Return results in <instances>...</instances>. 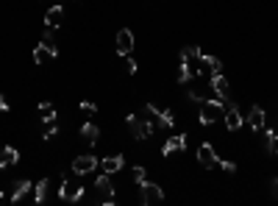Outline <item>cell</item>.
Listing matches in <instances>:
<instances>
[{
    "label": "cell",
    "instance_id": "cell-17",
    "mask_svg": "<svg viewBox=\"0 0 278 206\" xmlns=\"http://www.w3.org/2000/svg\"><path fill=\"white\" fill-rule=\"evenodd\" d=\"M28 192H31V181H14V190H11V195H9L11 203H20Z\"/></svg>",
    "mask_w": 278,
    "mask_h": 206
},
{
    "label": "cell",
    "instance_id": "cell-33",
    "mask_svg": "<svg viewBox=\"0 0 278 206\" xmlns=\"http://www.w3.org/2000/svg\"><path fill=\"white\" fill-rule=\"evenodd\" d=\"M0 201H3V187H0Z\"/></svg>",
    "mask_w": 278,
    "mask_h": 206
},
{
    "label": "cell",
    "instance_id": "cell-21",
    "mask_svg": "<svg viewBox=\"0 0 278 206\" xmlns=\"http://www.w3.org/2000/svg\"><path fill=\"white\" fill-rule=\"evenodd\" d=\"M47 190H50V179H42L37 187H34V201H37V203H45V201H47Z\"/></svg>",
    "mask_w": 278,
    "mask_h": 206
},
{
    "label": "cell",
    "instance_id": "cell-6",
    "mask_svg": "<svg viewBox=\"0 0 278 206\" xmlns=\"http://www.w3.org/2000/svg\"><path fill=\"white\" fill-rule=\"evenodd\" d=\"M98 159H95L92 154H84V156H75L73 159V173L75 175H89V173H95V167H98Z\"/></svg>",
    "mask_w": 278,
    "mask_h": 206
},
{
    "label": "cell",
    "instance_id": "cell-15",
    "mask_svg": "<svg viewBox=\"0 0 278 206\" xmlns=\"http://www.w3.org/2000/svg\"><path fill=\"white\" fill-rule=\"evenodd\" d=\"M248 123H251L253 131H264V109L262 106H251V111H248Z\"/></svg>",
    "mask_w": 278,
    "mask_h": 206
},
{
    "label": "cell",
    "instance_id": "cell-31",
    "mask_svg": "<svg viewBox=\"0 0 278 206\" xmlns=\"http://www.w3.org/2000/svg\"><path fill=\"white\" fill-rule=\"evenodd\" d=\"M0 111H9V101H6L3 95H0Z\"/></svg>",
    "mask_w": 278,
    "mask_h": 206
},
{
    "label": "cell",
    "instance_id": "cell-16",
    "mask_svg": "<svg viewBox=\"0 0 278 206\" xmlns=\"http://www.w3.org/2000/svg\"><path fill=\"white\" fill-rule=\"evenodd\" d=\"M20 162V151L11 148V145H6V148H0V170L3 167H11V164Z\"/></svg>",
    "mask_w": 278,
    "mask_h": 206
},
{
    "label": "cell",
    "instance_id": "cell-10",
    "mask_svg": "<svg viewBox=\"0 0 278 206\" xmlns=\"http://www.w3.org/2000/svg\"><path fill=\"white\" fill-rule=\"evenodd\" d=\"M198 162L203 164L206 170H209V167H217V162H220V159H217L214 148H211L209 142H203V145H200V148H198Z\"/></svg>",
    "mask_w": 278,
    "mask_h": 206
},
{
    "label": "cell",
    "instance_id": "cell-7",
    "mask_svg": "<svg viewBox=\"0 0 278 206\" xmlns=\"http://www.w3.org/2000/svg\"><path fill=\"white\" fill-rule=\"evenodd\" d=\"M134 42H137V39H134V34L128 31V28H122V31H117V56H128V53L134 50Z\"/></svg>",
    "mask_w": 278,
    "mask_h": 206
},
{
    "label": "cell",
    "instance_id": "cell-22",
    "mask_svg": "<svg viewBox=\"0 0 278 206\" xmlns=\"http://www.w3.org/2000/svg\"><path fill=\"white\" fill-rule=\"evenodd\" d=\"M264 139H267V142H264V151H267V154H275V148H278V131H275V128H267V131H264Z\"/></svg>",
    "mask_w": 278,
    "mask_h": 206
},
{
    "label": "cell",
    "instance_id": "cell-19",
    "mask_svg": "<svg viewBox=\"0 0 278 206\" xmlns=\"http://www.w3.org/2000/svg\"><path fill=\"white\" fill-rule=\"evenodd\" d=\"M198 75V67H192L189 62H184L181 58V67H178V84H189V81Z\"/></svg>",
    "mask_w": 278,
    "mask_h": 206
},
{
    "label": "cell",
    "instance_id": "cell-1",
    "mask_svg": "<svg viewBox=\"0 0 278 206\" xmlns=\"http://www.w3.org/2000/svg\"><path fill=\"white\" fill-rule=\"evenodd\" d=\"M223 114H226V103L223 101H203L200 103V123L203 126H211V123L223 120Z\"/></svg>",
    "mask_w": 278,
    "mask_h": 206
},
{
    "label": "cell",
    "instance_id": "cell-27",
    "mask_svg": "<svg viewBox=\"0 0 278 206\" xmlns=\"http://www.w3.org/2000/svg\"><path fill=\"white\" fill-rule=\"evenodd\" d=\"M134 181H137V184H142V181H145V167H142V164H137V167H134Z\"/></svg>",
    "mask_w": 278,
    "mask_h": 206
},
{
    "label": "cell",
    "instance_id": "cell-25",
    "mask_svg": "<svg viewBox=\"0 0 278 206\" xmlns=\"http://www.w3.org/2000/svg\"><path fill=\"white\" fill-rule=\"evenodd\" d=\"M56 134H58V126H56V123H45V131H42V137H45V139H53Z\"/></svg>",
    "mask_w": 278,
    "mask_h": 206
},
{
    "label": "cell",
    "instance_id": "cell-5",
    "mask_svg": "<svg viewBox=\"0 0 278 206\" xmlns=\"http://www.w3.org/2000/svg\"><path fill=\"white\" fill-rule=\"evenodd\" d=\"M164 201V192L159 184H153V181H142L139 184V203L150 206V203H162Z\"/></svg>",
    "mask_w": 278,
    "mask_h": 206
},
{
    "label": "cell",
    "instance_id": "cell-18",
    "mask_svg": "<svg viewBox=\"0 0 278 206\" xmlns=\"http://www.w3.org/2000/svg\"><path fill=\"white\" fill-rule=\"evenodd\" d=\"M122 164H126V159L117 154V156H106L103 162H100V167H103V173H109V175H111V173H117V170H120Z\"/></svg>",
    "mask_w": 278,
    "mask_h": 206
},
{
    "label": "cell",
    "instance_id": "cell-4",
    "mask_svg": "<svg viewBox=\"0 0 278 206\" xmlns=\"http://www.w3.org/2000/svg\"><path fill=\"white\" fill-rule=\"evenodd\" d=\"M95 192L100 195V203L103 206L117 203V195H114V187H111V181H109V173H103V175L95 179Z\"/></svg>",
    "mask_w": 278,
    "mask_h": 206
},
{
    "label": "cell",
    "instance_id": "cell-29",
    "mask_svg": "<svg viewBox=\"0 0 278 206\" xmlns=\"http://www.w3.org/2000/svg\"><path fill=\"white\" fill-rule=\"evenodd\" d=\"M81 111H84V114H95V111H98V106L89 103V101H84V103H81Z\"/></svg>",
    "mask_w": 278,
    "mask_h": 206
},
{
    "label": "cell",
    "instance_id": "cell-11",
    "mask_svg": "<svg viewBox=\"0 0 278 206\" xmlns=\"http://www.w3.org/2000/svg\"><path fill=\"white\" fill-rule=\"evenodd\" d=\"M56 56H58V48H56V45L50 48V45L39 42L37 48H34V62H37V64H45V62H50V58H56Z\"/></svg>",
    "mask_w": 278,
    "mask_h": 206
},
{
    "label": "cell",
    "instance_id": "cell-14",
    "mask_svg": "<svg viewBox=\"0 0 278 206\" xmlns=\"http://www.w3.org/2000/svg\"><path fill=\"white\" fill-rule=\"evenodd\" d=\"M211 90L217 92V98H220V101H226L228 92H231V86H228V78H226L223 73H214V75H211Z\"/></svg>",
    "mask_w": 278,
    "mask_h": 206
},
{
    "label": "cell",
    "instance_id": "cell-2",
    "mask_svg": "<svg viewBox=\"0 0 278 206\" xmlns=\"http://www.w3.org/2000/svg\"><path fill=\"white\" fill-rule=\"evenodd\" d=\"M128 128H131L134 139H150L153 137V123L145 120V117H137V114H128L126 117Z\"/></svg>",
    "mask_w": 278,
    "mask_h": 206
},
{
    "label": "cell",
    "instance_id": "cell-34",
    "mask_svg": "<svg viewBox=\"0 0 278 206\" xmlns=\"http://www.w3.org/2000/svg\"><path fill=\"white\" fill-rule=\"evenodd\" d=\"M275 156H278V148H275Z\"/></svg>",
    "mask_w": 278,
    "mask_h": 206
},
{
    "label": "cell",
    "instance_id": "cell-24",
    "mask_svg": "<svg viewBox=\"0 0 278 206\" xmlns=\"http://www.w3.org/2000/svg\"><path fill=\"white\" fill-rule=\"evenodd\" d=\"M198 48H195V45H187L184 50H181V58H184V62H198Z\"/></svg>",
    "mask_w": 278,
    "mask_h": 206
},
{
    "label": "cell",
    "instance_id": "cell-30",
    "mask_svg": "<svg viewBox=\"0 0 278 206\" xmlns=\"http://www.w3.org/2000/svg\"><path fill=\"white\" fill-rule=\"evenodd\" d=\"M189 101H192V103H203V101H206V98H203V95H200V92H189Z\"/></svg>",
    "mask_w": 278,
    "mask_h": 206
},
{
    "label": "cell",
    "instance_id": "cell-8",
    "mask_svg": "<svg viewBox=\"0 0 278 206\" xmlns=\"http://www.w3.org/2000/svg\"><path fill=\"white\" fill-rule=\"evenodd\" d=\"M145 111H147V114H153V117H156V120L162 123L164 128H173V126H175V117H173V111H170V109H159V106L147 103V106H145Z\"/></svg>",
    "mask_w": 278,
    "mask_h": 206
},
{
    "label": "cell",
    "instance_id": "cell-28",
    "mask_svg": "<svg viewBox=\"0 0 278 206\" xmlns=\"http://www.w3.org/2000/svg\"><path fill=\"white\" fill-rule=\"evenodd\" d=\"M217 164H220V167L226 170V173H234V170H236V164H234V162H228V159H220Z\"/></svg>",
    "mask_w": 278,
    "mask_h": 206
},
{
    "label": "cell",
    "instance_id": "cell-9",
    "mask_svg": "<svg viewBox=\"0 0 278 206\" xmlns=\"http://www.w3.org/2000/svg\"><path fill=\"white\" fill-rule=\"evenodd\" d=\"M223 123L228 126V131H239L242 123H245V117H242V111L236 109V106H228L226 114H223Z\"/></svg>",
    "mask_w": 278,
    "mask_h": 206
},
{
    "label": "cell",
    "instance_id": "cell-26",
    "mask_svg": "<svg viewBox=\"0 0 278 206\" xmlns=\"http://www.w3.org/2000/svg\"><path fill=\"white\" fill-rule=\"evenodd\" d=\"M53 31H56V28L45 25V34H42V42H45V45H50V48H53Z\"/></svg>",
    "mask_w": 278,
    "mask_h": 206
},
{
    "label": "cell",
    "instance_id": "cell-20",
    "mask_svg": "<svg viewBox=\"0 0 278 206\" xmlns=\"http://www.w3.org/2000/svg\"><path fill=\"white\" fill-rule=\"evenodd\" d=\"M81 137H84L89 145H95L100 139V128L95 126V123H84V126H81Z\"/></svg>",
    "mask_w": 278,
    "mask_h": 206
},
{
    "label": "cell",
    "instance_id": "cell-32",
    "mask_svg": "<svg viewBox=\"0 0 278 206\" xmlns=\"http://www.w3.org/2000/svg\"><path fill=\"white\" fill-rule=\"evenodd\" d=\"M270 187H273V195H278V175L273 179V184H270Z\"/></svg>",
    "mask_w": 278,
    "mask_h": 206
},
{
    "label": "cell",
    "instance_id": "cell-3",
    "mask_svg": "<svg viewBox=\"0 0 278 206\" xmlns=\"http://www.w3.org/2000/svg\"><path fill=\"white\" fill-rule=\"evenodd\" d=\"M58 198L61 201H81L84 198V187L81 184H75V181H70V175L67 173H61V187H58Z\"/></svg>",
    "mask_w": 278,
    "mask_h": 206
},
{
    "label": "cell",
    "instance_id": "cell-23",
    "mask_svg": "<svg viewBox=\"0 0 278 206\" xmlns=\"http://www.w3.org/2000/svg\"><path fill=\"white\" fill-rule=\"evenodd\" d=\"M39 117H42V123H56V109L50 103H42L39 106Z\"/></svg>",
    "mask_w": 278,
    "mask_h": 206
},
{
    "label": "cell",
    "instance_id": "cell-12",
    "mask_svg": "<svg viewBox=\"0 0 278 206\" xmlns=\"http://www.w3.org/2000/svg\"><path fill=\"white\" fill-rule=\"evenodd\" d=\"M178 151H187V134H178V137H170L167 142H164L162 154H164V156H173V154H178Z\"/></svg>",
    "mask_w": 278,
    "mask_h": 206
},
{
    "label": "cell",
    "instance_id": "cell-13",
    "mask_svg": "<svg viewBox=\"0 0 278 206\" xmlns=\"http://www.w3.org/2000/svg\"><path fill=\"white\" fill-rule=\"evenodd\" d=\"M61 22H64V6L61 3H53L50 9H47V14H45V25L58 28Z\"/></svg>",
    "mask_w": 278,
    "mask_h": 206
}]
</instances>
